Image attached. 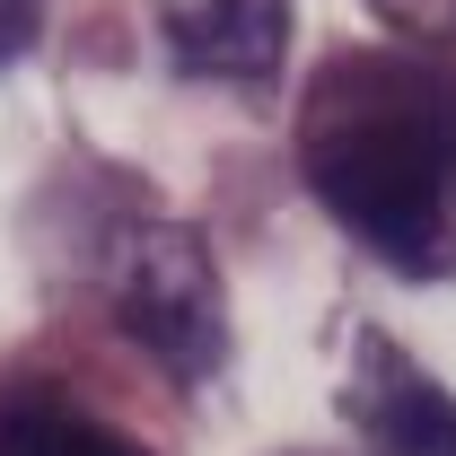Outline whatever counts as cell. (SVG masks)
<instances>
[{
    "instance_id": "obj_1",
    "label": "cell",
    "mask_w": 456,
    "mask_h": 456,
    "mask_svg": "<svg viewBox=\"0 0 456 456\" xmlns=\"http://www.w3.org/2000/svg\"><path fill=\"white\" fill-rule=\"evenodd\" d=\"M298 175L387 273H456V70L421 53H334L298 106Z\"/></svg>"
},
{
    "instance_id": "obj_2",
    "label": "cell",
    "mask_w": 456,
    "mask_h": 456,
    "mask_svg": "<svg viewBox=\"0 0 456 456\" xmlns=\"http://www.w3.org/2000/svg\"><path fill=\"white\" fill-rule=\"evenodd\" d=\"M106 307L114 325L141 342L167 378L202 387L228 360V316H220V273L202 255V237L175 220H141L106 246Z\"/></svg>"
},
{
    "instance_id": "obj_3",
    "label": "cell",
    "mask_w": 456,
    "mask_h": 456,
    "mask_svg": "<svg viewBox=\"0 0 456 456\" xmlns=\"http://www.w3.org/2000/svg\"><path fill=\"white\" fill-rule=\"evenodd\" d=\"M342 403L369 456H456V395L439 378H421L412 351H395L387 334H360Z\"/></svg>"
},
{
    "instance_id": "obj_4",
    "label": "cell",
    "mask_w": 456,
    "mask_h": 456,
    "mask_svg": "<svg viewBox=\"0 0 456 456\" xmlns=\"http://www.w3.org/2000/svg\"><path fill=\"white\" fill-rule=\"evenodd\" d=\"M150 27L184 79H228L255 88L281 70L289 0H150Z\"/></svg>"
},
{
    "instance_id": "obj_5",
    "label": "cell",
    "mask_w": 456,
    "mask_h": 456,
    "mask_svg": "<svg viewBox=\"0 0 456 456\" xmlns=\"http://www.w3.org/2000/svg\"><path fill=\"white\" fill-rule=\"evenodd\" d=\"M0 456H150V448H132L114 421L45 395V387H9L0 395Z\"/></svg>"
},
{
    "instance_id": "obj_6",
    "label": "cell",
    "mask_w": 456,
    "mask_h": 456,
    "mask_svg": "<svg viewBox=\"0 0 456 456\" xmlns=\"http://www.w3.org/2000/svg\"><path fill=\"white\" fill-rule=\"evenodd\" d=\"M395 36H412V45H439V53H456V0H369Z\"/></svg>"
}]
</instances>
